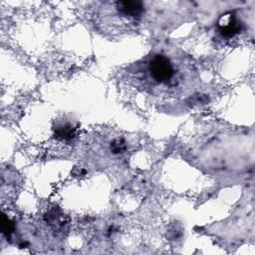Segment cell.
Segmentation results:
<instances>
[{"mask_svg": "<svg viewBox=\"0 0 255 255\" xmlns=\"http://www.w3.org/2000/svg\"><path fill=\"white\" fill-rule=\"evenodd\" d=\"M140 81L147 88L169 91L178 88L183 79L180 63L164 52H155L147 56L139 65Z\"/></svg>", "mask_w": 255, "mask_h": 255, "instance_id": "cell-1", "label": "cell"}, {"mask_svg": "<svg viewBox=\"0 0 255 255\" xmlns=\"http://www.w3.org/2000/svg\"><path fill=\"white\" fill-rule=\"evenodd\" d=\"M241 30V23L233 13L223 15L218 22V33L222 38L230 39Z\"/></svg>", "mask_w": 255, "mask_h": 255, "instance_id": "cell-2", "label": "cell"}, {"mask_svg": "<svg viewBox=\"0 0 255 255\" xmlns=\"http://www.w3.org/2000/svg\"><path fill=\"white\" fill-rule=\"evenodd\" d=\"M116 5L117 12L128 20H137L143 13V4L140 1H119Z\"/></svg>", "mask_w": 255, "mask_h": 255, "instance_id": "cell-3", "label": "cell"}, {"mask_svg": "<svg viewBox=\"0 0 255 255\" xmlns=\"http://www.w3.org/2000/svg\"><path fill=\"white\" fill-rule=\"evenodd\" d=\"M73 127L71 126H64L59 128L58 131H57V136H60L62 138H71L74 134V128H72Z\"/></svg>", "mask_w": 255, "mask_h": 255, "instance_id": "cell-4", "label": "cell"}, {"mask_svg": "<svg viewBox=\"0 0 255 255\" xmlns=\"http://www.w3.org/2000/svg\"><path fill=\"white\" fill-rule=\"evenodd\" d=\"M112 149L115 153H120L123 152L126 149V144L122 139H116L112 143Z\"/></svg>", "mask_w": 255, "mask_h": 255, "instance_id": "cell-5", "label": "cell"}]
</instances>
